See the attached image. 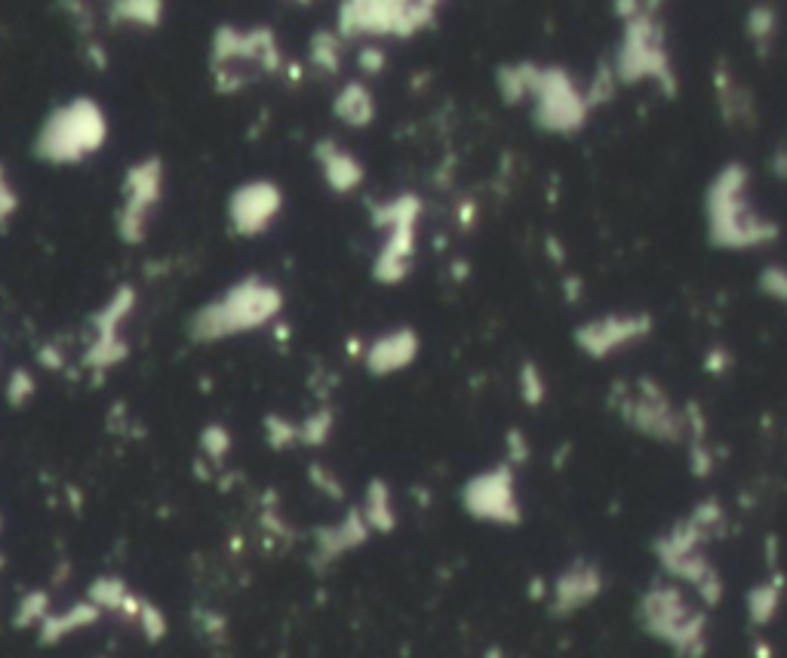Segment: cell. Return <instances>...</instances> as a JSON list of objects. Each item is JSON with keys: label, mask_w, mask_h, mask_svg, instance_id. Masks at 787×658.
Listing matches in <instances>:
<instances>
[{"label": "cell", "mask_w": 787, "mask_h": 658, "mask_svg": "<svg viewBox=\"0 0 787 658\" xmlns=\"http://www.w3.org/2000/svg\"><path fill=\"white\" fill-rule=\"evenodd\" d=\"M643 622L655 637L668 640L680 652L698 655V649H704V622L686 609L683 597L674 588L649 591L643 603Z\"/></svg>", "instance_id": "1"}, {"label": "cell", "mask_w": 787, "mask_h": 658, "mask_svg": "<svg viewBox=\"0 0 787 658\" xmlns=\"http://www.w3.org/2000/svg\"><path fill=\"white\" fill-rule=\"evenodd\" d=\"M412 354H416V339H412L409 333H397V336L376 345V351H372V369H379V373L400 369L403 363L412 360Z\"/></svg>", "instance_id": "5"}, {"label": "cell", "mask_w": 787, "mask_h": 658, "mask_svg": "<svg viewBox=\"0 0 787 658\" xmlns=\"http://www.w3.org/2000/svg\"><path fill=\"white\" fill-rule=\"evenodd\" d=\"M600 572L594 566L575 563L569 572H563L560 579L554 582V606L557 612H572L578 606H585L588 600H594L600 594Z\"/></svg>", "instance_id": "3"}, {"label": "cell", "mask_w": 787, "mask_h": 658, "mask_svg": "<svg viewBox=\"0 0 787 658\" xmlns=\"http://www.w3.org/2000/svg\"><path fill=\"white\" fill-rule=\"evenodd\" d=\"M766 286L772 293H778L781 299H787V277L781 274V271H769L766 274Z\"/></svg>", "instance_id": "7"}, {"label": "cell", "mask_w": 787, "mask_h": 658, "mask_svg": "<svg viewBox=\"0 0 787 658\" xmlns=\"http://www.w3.org/2000/svg\"><path fill=\"white\" fill-rule=\"evenodd\" d=\"M649 326L646 317H628V320H618V317H609L603 323H594V326H585L582 333H578V342H582L591 354H606L609 348L628 342L634 336H643V329Z\"/></svg>", "instance_id": "4"}, {"label": "cell", "mask_w": 787, "mask_h": 658, "mask_svg": "<svg viewBox=\"0 0 787 658\" xmlns=\"http://www.w3.org/2000/svg\"><path fill=\"white\" fill-rule=\"evenodd\" d=\"M748 609H751V619H754V622H760V625L769 622L772 615H775V609H778V588H775V585H763V588L751 591Z\"/></svg>", "instance_id": "6"}, {"label": "cell", "mask_w": 787, "mask_h": 658, "mask_svg": "<svg viewBox=\"0 0 787 658\" xmlns=\"http://www.w3.org/2000/svg\"><path fill=\"white\" fill-rule=\"evenodd\" d=\"M465 499H468V508L483 520H499V523L517 520V502H514L508 471H492V474L477 477L468 486Z\"/></svg>", "instance_id": "2"}]
</instances>
